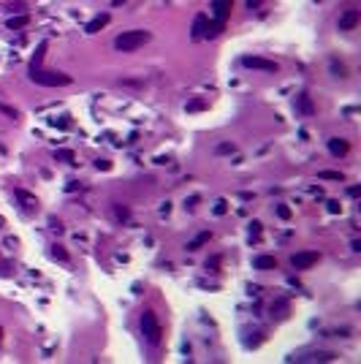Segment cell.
<instances>
[{"label":"cell","instance_id":"obj_26","mask_svg":"<svg viewBox=\"0 0 361 364\" xmlns=\"http://www.w3.org/2000/svg\"><path fill=\"white\" fill-rule=\"evenodd\" d=\"M326 204H329L326 210H329L331 215H337V212H340V201H326Z\"/></svg>","mask_w":361,"mask_h":364},{"label":"cell","instance_id":"obj_13","mask_svg":"<svg viewBox=\"0 0 361 364\" xmlns=\"http://www.w3.org/2000/svg\"><path fill=\"white\" fill-rule=\"evenodd\" d=\"M204 242H209V231H201V234H199V236H196V239L188 245V250H199Z\"/></svg>","mask_w":361,"mask_h":364},{"label":"cell","instance_id":"obj_23","mask_svg":"<svg viewBox=\"0 0 361 364\" xmlns=\"http://www.w3.org/2000/svg\"><path fill=\"white\" fill-rule=\"evenodd\" d=\"M225 210H228V207H225V201L220 199L217 204H215V215H225Z\"/></svg>","mask_w":361,"mask_h":364},{"label":"cell","instance_id":"obj_7","mask_svg":"<svg viewBox=\"0 0 361 364\" xmlns=\"http://www.w3.org/2000/svg\"><path fill=\"white\" fill-rule=\"evenodd\" d=\"M359 19H361L359 8H348L345 14L340 16V30H353V27L359 25Z\"/></svg>","mask_w":361,"mask_h":364},{"label":"cell","instance_id":"obj_28","mask_svg":"<svg viewBox=\"0 0 361 364\" xmlns=\"http://www.w3.org/2000/svg\"><path fill=\"white\" fill-rule=\"evenodd\" d=\"M95 166H98V169H112V163H109V160H98Z\"/></svg>","mask_w":361,"mask_h":364},{"label":"cell","instance_id":"obj_11","mask_svg":"<svg viewBox=\"0 0 361 364\" xmlns=\"http://www.w3.org/2000/svg\"><path fill=\"white\" fill-rule=\"evenodd\" d=\"M112 22V16L109 14H101V16H95L92 22H87V33H98V30H103V27Z\"/></svg>","mask_w":361,"mask_h":364},{"label":"cell","instance_id":"obj_25","mask_svg":"<svg viewBox=\"0 0 361 364\" xmlns=\"http://www.w3.org/2000/svg\"><path fill=\"white\" fill-rule=\"evenodd\" d=\"M52 253H55V258H60V261H68V253L63 250V247H55Z\"/></svg>","mask_w":361,"mask_h":364},{"label":"cell","instance_id":"obj_5","mask_svg":"<svg viewBox=\"0 0 361 364\" xmlns=\"http://www.w3.org/2000/svg\"><path fill=\"white\" fill-rule=\"evenodd\" d=\"M231 5H234V0H215V3H212L215 22H223V25H225V19H228V14H231Z\"/></svg>","mask_w":361,"mask_h":364},{"label":"cell","instance_id":"obj_18","mask_svg":"<svg viewBox=\"0 0 361 364\" xmlns=\"http://www.w3.org/2000/svg\"><path fill=\"white\" fill-rule=\"evenodd\" d=\"M55 158L68 160V163H71V160H73V152H71V149H60V152H55Z\"/></svg>","mask_w":361,"mask_h":364},{"label":"cell","instance_id":"obj_16","mask_svg":"<svg viewBox=\"0 0 361 364\" xmlns=\"http://www.w3.org/2000/svg\"><path fill=\"white\" fill-rule=\"evenodd\" d=\"M0 112H3L5 117H11V120L19 117V112H16V109H11V106H5V103H0Z\"/></svg>","mask_w":361,"mask_h":364},{"label":"cell","instance_id":"obj_29","mask_svg":"<svg viewBox=\"0 0 361 364\" xmlns=\"http://www.w3.org/2000/svg\"><path fill=\"white\" fill-rule=\"evenodd\" d=\"M261 3H264V0H247V8H258Z\"/></svg>","mask_w":361,"mask_h":364},{"label":"cell","instance_id":"obj_4","mask_svg":"<svg viewBox=\"0 0 361 364\" xmlns=\"http://www.w3.org/2000/svg\"><path fill=\"white\" fill-rule=\"evenodd\" d=\"M242 66L244 68H255V71H266V73H277V63L275 60H266V57H242Z\"/></svg>","mask_w":361,"mask_h":364},{"label":"cell","instance_id":"obj_8","mask_svg":"<svg viewBox=\"0 0 361 364\" xmlns=\"http://www.w3.org/2000/svg\"><path fill=\"white\" fill-rule=\"evenodd\" d=\"M296 109H299L304 117H310L312 112H315V106H312V98H310V92H299L296 95Z\"/></svg>","mask_w":361,"mask_h":364},{"label":"cell","instance_id":"obj_9","mask_svg":"<svg viewBox=\"0 0 361 364\" xmlns=\"http://www.w3.org/2000/svg\"><path fill=\"white\" fill-rule=\"evenodd\" d=\"M253 267L261 269V272H269V269H277V261H275V256H255Z\"/></svg>","mask_w":361,"mask_h":364},{"label":"cell","instance_id":"obj_6","mask_svg":"<svg viewBox=\"0 0 361 364\" xmlns=\"http://www.w3.org/2000/svg\"><path fill=\"white\" fill-rule=\"evenodd\" d=\"M290 264H293V269H310L312 264H318V253H296Z\"/></svg>","mask_w":361,"mask_h":364},{"label":"cell","instance_id":"obj_22","mask_svg":"<svg viewBox=\"0 0 361 364\" xmlns=\"http://www.w3.org/2000/svg\"><path fill=\"white\" fill-rule=\"evenodd\" d=\"M331 71H334L337 76H348V73H345V66H340V63H337V60L331 63Z\"/></svg>","mask_w":361,"mask_h":364},{"label":"cell","instance_id":"obj_17","mask_svg":"<svg viewBox=\"0 0 361 364\" xmlns=\"http://www.w3.org/2000/svg\"><path fill=\"white\" fill-rule=\"evenodd\" d=\"M277 218H283V220H290V207L280 204V207H277Z\"/></svg>","mask_w":361,"mask_h":364},{"label":"cell","instance_id":"obj_10","mask_svg":"<svg viewBox=\"0 0 361 364\" xmlns=\"http://www.w3.org/2000/svg\"><path fill=\"white\" fill-rule=\"evenodd\" d=\"M348 142H342V139H329V152L334 155V158H342V155H348Z\"/></svg>","mask_w":361,"mask_h":364},{"label":"cell","instance_id":"obj_19","mask_svg":"<svg viewBox=\"0 0 361 364\" xmlns=\"http://www.w3.org/2000/svg\"><path fill=\"white\" fill-rule=\"evenodd\" d=\"M250 236H253V239H258V236H261V223L258 220L250 223Z\"/></svg>","mask_w":361,"mask_h":364},{"label":"cell","instance_id":"obj_24","mask_svg":"<svg viewBox=\"0 0 361 364\" xmlns=\"http://www.w3.org/2000/svg\"><path fill=\"white\" fill-rule=\"evenodd\" d=\"M217 152H220V155H225V152H236V147H234V144H220Z\"/></svg>","mask_w":361,"mask_h":364},{"label":"cell","instance_id":"obj_15","mask_svg":"<svg viewBox=\"0 0 361 364\" xmlns=\"http://www.w3.org/2000/svg\"><path fill=\"white\" fill-rule=\"evenodd\" d=\"M207 106H209V103L204 101V98H196V101L188 103V112H201V109H207Z\"/></svg>","mask_w":361,"mask_h":364},{"label":"cell","instance_id":"obj_21","mask_svg":"<svg viewBox=\"0 0 361 364\" xmlns=\"http://www.w3.org/2000/svg\"><path fill=\"white\" fill-rule=\"evenodd\" d=\"M22 25H27V16H16V19H11V22H8L11 30H14V27H22Z\"/></svg>","mask_w":361,"mask_h":364},{"label":"cell","instance_id":"obj_27","mask_svg":"<svg viewBox=\"0 0 361 364\" xmlns=\"http://www.w3.org/2000/svg\"><path fill=\"white\" fill-rule=\"evenodd\" d=\"M348 193H351L353 199H359V193H361V190H359V185H353V188H348Z\"/></svg>","mask_w":361,"mask_h":364},{"label":"cell","instance_id":"obj_3","mask_svg":"<svg viewBox=\"0 0 361 364\" xmlns=\"http://www.w3.org/2000/svg\"><path fill=\"white\" fill-rule=\"evenodd\" d=\"M142 334L147 337L149 345L160 343V323H158V318H155V313H149V310L142 315Z\"/></svg>","mask_w":361,"mask_h":364},{"label":"cell","instance_id":"obj_2","mask_svg":"<svg viewBox=\"0 0 361 364\" xmlns=\"http://www.w3.org/2000/svg\"><path fill=\"white\" fill-rule=\"evenodd\" d=\"M30 79L36 84H44V87H66V84H71V76H68V73L41 71V68H36V66H30Z\"/></svg>","mask_w":361,"mask_h":364},{"label":"cell","instance_id":"obj_30","mask_svg":"<svg viewBox=\"0 0 361 364\" xmlns=\"http://www.w3.org/2000/svg\"><path fill=\"white\" fill-rule=\"evenodd\" d=\"M122 3H128V0H114V5H122Z\"/></svg>","mask_w":361,"mask_h":364},{"label":"cell","instance_id":"obj_14","mask_svg":"<svg viewBox=\"0 0 361 364\" xmlns=\"http://www.w3.org/2000/svg\"><path fill=\"white\" fill-rule=\"evenodd\" d=\"M318 180H345V174H342V171H321V174H318Z\"/></svg>","mask_w":361,"mask_h":364},{"label":"cell","instance_id":"obj_31","mask_svg":"<svg viewBox=\"0 0 361 364\" xmlns=\"http://www.w3.org/2000/svg\"><path fill=\"white\" fill-rule=\"evenodd\" d=\"M0 340H3V329H0Z\"/></svg>","mask_w":361,"mask_h":364},{"label":"cell","instance_id":"obj_20","mask_svg":"<svg viewBox=\"0 0 361 364\" xmlns=\"http://www.w3.org/2000/svg\"><path fill=\"white\" fill-rule=\"evenodd\" d=\"M44 52H46V44H41L38 49H36V57H33V63H30V66H38V63H41V57H44Z\"/></svg>","mask_w":361,"mask_h":364},{"label":"cell","instance_id":"obj_1","mask_svg":"<svg viewBox=\"0 0 361 364\" xmlns=\"http://www.w3.org/2000/svg\"><path fill=\"white\" fill-rule=\"evenodd\" d=\"M147 41H149L147 30H125L122 36L114 38V49L117 52H136L139 46H144Z\"/></svg>","mask_w":361,"mask_h":364},{"label":"cell","instance_id":"obj_12","mask_svg":"<svg viewBox=\"0 0 361 364\" xmlns=\"http://www.w3.org/2000/svg\"><path fill=\"white\" fill-rule=\"evenodd\" d=\"M207 25H209V22H207V16H196V22H193V33H190V36H193L196 38V41H199V38H204V36H207Z\"/></svg>","mask_w":361,"mask_h":364}]
</instances>
